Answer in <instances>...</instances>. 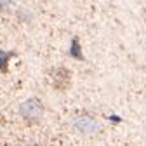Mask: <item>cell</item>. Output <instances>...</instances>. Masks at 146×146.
Segmentation results:
<instances>
[{"mask_svg":"<svg viewBox=\"0 0 146 146\" xmlns=\"http://www.w3.org/2000/svg\"><path fill=\"white\" fill-rule=\"evenodd\" d=\"M14 56V52H5V50H0V70L4 73H7L9 70V61Z\"/></svg>","mask_w":146,"mask_h":146,"instance_id":"4","label":"cell"},{"mask_svg":"<svg viewBox=\"0 0 146 146\" xmlns=\"http://www.w3.org/2000/svg\"><path fill=\"white\" fill-rule=\"evenodd\" d=\"M19 115L30 122V123H35L38 122L40 117L44 115V104L38 98H30V99H25L21 104H19Z\"/></svg>","mask_w":146,"mask_h":146,"instance_id":"1","label":"cell"},{"mask_svg":"<svg viewBox=\"0 0 146 146\" xmlns=\"http://www.w3.org/2000/svg\"><path fill=\"white\" fill-rule=\"evenodd\" d=\"M73 125L84 134H92V132H96L99 129L98 120L89 113H78L77 117H73Z\"/></svg>","mask_w":146,"mask_h":146,"instance_id":"2","label":"cell"},{"mask_svg":"<svg viewBox=\"0 0 146 146\" xmlns=\"http://www.w3.org/2000/svg\"><path fill=\"white\" fill-rule=\"evenodd\" d=\"M26 146H35V144H26Z\"/></svg>","mask_w":146,"mask_h":146,"instance_id":"6","label":"cell"},{"mask_svg":"<svg viewBox=\"0 0 146 146\" xmlns=\"http://www.w3.org/2000/svg\"><path fill=\"white\" fill-rule=\"evenodd\" d=\"M52 78H54V89H64L70 85L71 75L64 66H59L52 70Z\"/></svg>","mask_w":146,"mask_h":146,"instance_id":"3","label":"cell"},{"mask_svg":"<svg viewBox=\"0 0 146 146\" xmlns=\"http://www.w3.org/2000/svg\"><path fill=\"white\" fill-rule=\"evenodd\" d=\"M70 54L75 59H84L82 58V52H80V44H78V38H73V44L70 47Z\"/></svg>","mask_w":146,"mask_h":146,"instance_id":"5","label":"cell"}]
</instances>
